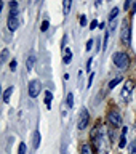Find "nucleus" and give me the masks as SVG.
<instances>
[{
    "mask_svg": "<svg viewBox=\"0 0 136 154\" xmlns=\"http://www.w3.org/2000/svg\"><path fill=\"white\" fill-rule=\"evenodd\" d=\"M93 138H95L96 146H98L99 154H107L109 152V138H107V132H106V128L99 127V133L98 135L93 133Z\"/></svg>",
    "mask_w": 136,
    "mask_h": 154,
    "instance_id": "obj_1",
    "label": "nucleus"
},
{
    "mask_svg": "<svg viewBox=\"0 0 136 154\" xmlns=\"http://www.w3.org/2000/svg\"><path fill=\"white\" fill-rule=\"evenodd\" d=\"M114 64L119 67V69H127L130 64V58L125 51H117L114 55Z\"/></svg>",
    "mask_w": 136,
    "mask_h": 154,
    "instance_id": "obj_2",
    "label": "nucleus"
},
{
    "mask_svg": "<svg viewBox=\"0 0 136 154\" xmlns=\"http://www.w3.org/2000/svg\"><path fill=\"white\" fill-rule=\"evenodd\" d=\"M120 37H122V42L125 45H130V42H131V26H130V21L127 18L122 21V32H120Z\"/></svg>",
    "mask_w": 136,
    "mask_h": 154,
    "instance_id": "obj_3",
    "label": "nucleus"
},
{
    "mask_svg": "<svg viewBox=\"0 0 136 154\" xmlns=\"http://www.w3.org/2000/svg\"><path fill=\"white\" fill-rule=\"evenodd\" d=\"M27 90H29V96L31 98H37L38 93L42 91V84H40V80H31L29 82V87H27Z\"/></svg>",
    "mask_w": 136,
    "mask_h": 154,
    "instance_id": "obj_4",
    "label": "nucleus"
},
{
    "mask_svg": "<svg viewBox=\"0 0 136 154\" xmlns=\"http://www.w3.org/2000/svg\"><path fill=\"white\" fill-rule=\"evenodd\" d=\"M18 26H19L18 11H16V8H11V11H10V16H8V29H10V31H16Z\"/></svg>",
    "mask_w": 136,
    "mask_h": 154,
    "instance_id": "obj_5",
    "label": "nucleus"
},
{
    "mask_svg": "<svg viewBox=\"0 0 136 154\" xmlns=\"http://www.w3.org/2000/svg\"><path fill=\"white\" fill-rule=\"evenodd\" d=\"M88 120H90L88 109L82 108L80 116H79V122H77V127H79V130H85V128H86V125H88Z\"/></svg>",
    "mask_w": 136,
    "mask_h": 154,
    "instance_id": "obj_6",
    "label": "nucleus"
},
{
    "mask_svg": "<svg viewBox=\"0 0 136 154\" xmlns=\"http://www.w3.org/2000/svg\"><path fill=\"white\" fill-rule=\"evenodd\" d=\"M133 87H134V82L133 80H127L123 85V90H122V98L123 100H128L133 93Z\"/></svg>",
    "mask_w": 136,
    "mask_h": 154,
    "instance_id": "obj_7",
    "label": "nucleus"
},
{
    "mask_svg": "<svg viewBox=\"0 0 136 154\" xmlns=\"http://www.w3.org/2000/svg\"><path fill=\"white\" fill-rule=\"evenodd\" d=\"M109 122L112 124V125H115V127H119V125H122V116H120L117 111H110L109 112Z\"/></svg>",
    "mask_w": 136,
    "mask_h": 154,
    "instance_id": "obj_8",
    "label": "nucleus"
},
{
    "mask_svg": "<svg viewBox=\"0 0 136 154\" xmlns=\"http://www.w3.org/2000/svg\"><path fill=\"white\" fill-rule=\"evenodd\" d=\"M13 91H14V87H8L7 90H5V93H3V103H10V96L13 95Z\"/></svg>",
    "mask_w": 136,
    "mask_h": 154,
    "instance_id": "obj_9",
    "label": "nucleus"
},
{
    "mask_svg": "<svg viewBox=\"0 0 136 154\" xmlns=\"http://www.w3.org/2000/svg\"><path fill=\"white\" fill-rule=\"evenodd\" d=\"M127 132H128V127H123V130H122V138H120V143H119L120 148H125V146H127Z\"/></svg>",
    "mask_w": 136,
    "mask_h": 154,
    "instance_id": "obj_10",
    "label": "nucleus"
},
{
    "mask_svg": "<svg viewBox=\"0 0 136 154\" xmlns=\"http://www.w3.org/2000/svg\"><path fill=\"white\" fill-rule=\"evenodd\" d=\"M72 7V0H62V10H64V14H69Z\"/></svg>",
    "mask_w": 136,
    "mask_h": 154,
    "instance_id": "obj_11",
    "label": "nucleus"
},
{
    "mask_svg": "<svg viewBox=\"0 0 136 154\" xmlns=\"http://www.w3.org/2000/svg\"><path fill=\"white\" fill-rule=\"evenodd\" d=\"M80 154H93V149H91V146L88 143H85V144H82V148H80Z\"/></svg>",
    "mask_w": 136,
    "mask_h": 154,
    "instance_id": "obj_12",
    "label": "nucleus"
},
{
    "mask_svg": "<svg viewBox=\"0 0 136 154\" xmlns=\"http://www.w3.org/2000/svg\"><path fill=\"white\" fill-rule=\"evenodd\" d=\"M34 64H35V56L31 55V56L27 58V61H26V67H27V71H32Z\"/></svg>",
    "mask_w": 136,
    "mask_h": 154,
    "instance_id": "obj_13",
    "label": "nucleus"
},
{
    "mask_svg": "<svg viewBox=\"0 0 136 154\" xmlns=\"http://www.w3.org/2000/svg\"><path fill=\"white\" fill-rule=\"evenodd\" d=\"M40 140H42V137H40V133H38V130L35 133H34V148L35 149H38V146H40Z\"/></svg>",
    "mask_w": 136,
    "mask_h": 154,
    "instance_id": "obj_14",
    "label": "nucleus"
},
{
    "mask_svg": "<svg viewBox=\"0 0 136 154\" xmlns=\"http://www.w3.org/2000/svg\"><path fill=\"white\" fill-rule=\"evenodd\" d=\"M51 100H53V93L48 90L47 93H45V103H47V108H48V109L51 108Z\"/></svg>",
    "mask_w": 136,
    "mask_h": 154,
    "instance_id": "obj_15",
    "label": "nucleus"
},
{
    "mask_svg": "<svg viewBox=\"0 0 136 154\" xmlns=\"http://www.w3.org/2000/svg\"><path fill=\"white\" fill-rule=\"evenodd\" d=\"M122 80H123L122 77H115V79H112V80L109 82V88H114V87H115V85H119Z\"/></svg>",
    "mask_w": 136,
    "mask_h": 154,
    "instance_id": "obj_16",
    "label": "nucleus"
},
{
    "mask_svg": "<svg viewBox=\"0 0 136 154\" xmlns=\"http://www.w3.org/2000/svg\"><path fill=\"white\" fill-rule=\"evenodd\" d=\"M66 103H67V106H69V108H72V106H74V95H72V93H67Z\"/></svg>",
    "mask_w": 136,
    "mask_h": 154,
    "instance_id": "obj_17",
    "label": "nucleus"
},
{
    "mask_svg": "<svg viewBox=\"0 0 136 154\" xmlns=\"http://www.w3.org/2000/svg\"><path fill=\"white\" fill-rule=\"evenodd\" d=\"M71 60H72V53H71V50H66V56H64V64H69V63H71Z\"/></svg>",
    "mask_w": 136,
    "mask_h": 154,
    "instance_id": "obj_18",
    "label": "nucleus"
},
{
    "mask_svg": "<svg viewBox=\"0 0 136 154\" xmlns=\"http://www.w3.org/2000/svg\"><path fill=\"white\" fill-rule=\"evenodd\" d=\"M117 14H119V8L115 7V8H112V10H110V13H109V19L112 21V19H114L115 16H117Z\"/></svg>",
    "mask_w": 136,
    "mask_h": 154,
    "instance_id": "obj_19",
    "label": "nucleus"
},
{
    "mask_svg": "<svg viewBox=\"0 0 136 154\" xmlns=\"http://www.w3.org/2000/svg\"><path fill=\"white\" fill-rule=\"evenodd\" d=\"M26 143H19V149H18V154H26Z\"/></svg>",
    "mask_w": 136,
    "mask_h": 154,
    "instance_id": "obj_20",
    "label": "nucleus"
},
{
    "mask_svg": "<svg viewBox=\"0 0 136 154\" xmlns=\"http://www.w3.org/2000/svg\"><path fill=\"white\" fill-rule=\"evenodd\" d=\"M7 60H8V50L5 48V50H2V58H0V61H2V63H5Z\"/></svg>",
    "mask_w": 136,
    "mask_h": 154,
    "instance_id": "obj_21",
    "label": "nucleus"
},
{
    "mask_svg": "<svg viewBox=\"0 0 136 154\" xmlns=\"http://www.w3.org/2000/svg\"><path fill=\"white\" fill-rule=\"evenodd\" d=\"M133 7H134L133 0H127V2H125V10H127V11H128V10H133Z\"/></svg>",
    "mask_w": 136,
    "mask_h": 154,
    "instance_id": "obj_22",
    "label": "nucleus"
},
{
    "mask_svg": "<svg viewBox=\"0 0 136 154\" xmlns=\"http://www.w3.org/2000/svg\"><path fill=\"white\" fill-rule=\"evenodd\" d=\"M130 154H136V141L130 143Z\"/></svg>",
    "mask_w": 136,
    "mask_h": 154,
    "instance_id": "obj_23",
    "label": "nucleus"
},
{
    "mask_svg": "<svg viewBox=\"0 0 136 154\" xmlns=\"http://www.w3.org/2000/svg\"><path fill=\"white\" fill-rule=\"evenodd\" d=\"M48 26H50V23H48V21H43V23H42V27H40V29H42L43 32H45L47 29H48Z\"/></svg>",
    "mask_w": 136,
    "mask_h": 154,
    "instance_id": "obj_24",
    "label": "nucleus"
},
{
    "mask_svg": "<svg viewBox=\"0 0 136 154\" xmlns=\"http://www.w3.org/2000/svg\"><path fill=\"white\" fill-rule=\"evenodd\" d=\"M16 64H18L16 60H13L11 63H10V69H11V71H16Z\"/></svg>",
    "mask_w": 136,
    "mask_h": 154,
    "instance_id": "obj_25",
    "label": "nucleus"
},
{
    "mask_svg": "<svg viewBox=\"0 0 136 154\" xmlns=\"http://www.w3.org/2000/svg\"><path fill=\"white\" fill-rule=\"evenodd\" d=\"M91 47H93V38H90V40L86 42V50L90 51V50H91Z\"/></svg>",
    "mask_w": 136,
    "mask_h": 154,
    "instance_id": "obj_26",
    "label": "nucleus"
},
{
    "mask_svg": "<svg viewBox=\"0 0 136 154\" xmlns=\"http://www.w3.org/2000/svg\"><path fill=\"white\" fill-rule=\"evenodd\" d=\"M96 26H98V21H96V19H93V21H91V24H90V29H95Z\"/></svg>",
    "mask_w": 136,
    "mask_h": 154,
    "instance_id": "obj_27",
    "label": "nucleus"
},
{
    "mask_svg": "<svg viewBox=\"0 0 136 154\" xmlns=\"http://www.w3.org/2000/svg\"><path fill=\"white\" fill-rule=\"evenodd\" d=\"M93 77H95V74H90V79H88V87H91V84H93Z\"/></svg>",
    "mask_w": 136,
    "mask_h": 154,
    "instance_id": "obj_28",
    "label": "nucleus"
},
{
    "mask_svg": "<svg viewBox=\"0 0 136 154\" xmlns=\"http://www.w3.org/2000/svg\"><path fill=\"white\" fill-rule=\"evenodd\" d=\"M80 24H82V26H85V24H86V18H85V16L80 18Z\"/></svg>",
    "mask_w": 136,
    "mask_h": 154,
    "instance_id": "obj_29",
    "label": "nucleus"
},
{
    "mask_svg": "<svg viewBox=\"0 0 136 154\" xmlns=\"http://www.w3.org/2000/svg\"><path fill=\"white\" fill-rule=\"evenodd\" d=\"M90 67H91V60H88V63H86V71H90Z\"/></svg>",
    "mask_w": 136,
    "mask_h": 154,
    "instance_id": "obj_30",
    "label": "nucleus"
},
{
    "mask_svg": "<svg viewBox=\"0 0 136 154\" xmlns=\"http://www.w3.org/2000/svg\"><path fill=\"white\" fill-rule=\"evenodd\" d=\"M16 7H18L16 2H11V3H10V8H16Z\"/></svg>",
    "mask_w": 136,
    "mask_h": 154,
    "instance_id": "obj_31",
    "label": "nucleus"
},
{
    "mask_svg": "<svg viewBox=\"0 0 136 154\" xmlns=\"http://www.w3.org/2000/svg\"><path fill=\"white\" fill-rule=\"evenodd\" d=\"M101 2H103V0H96V2H95V3H96V7H99V5H101Z\"/></svg>",
    "mask_w": 136,
    "mask_h": 154,
    "instance_id": "obj_32",
    "label": "nucleus"
}]
</instances>
